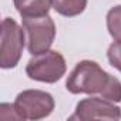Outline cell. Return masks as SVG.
Instances as JSON below:
<instances>
[{
    "label": "cell",
    "instance_id": "obj_1",
    "mask_svg": "<svg viewBox=\"0 0 121 121\" xmlns=\"http://www.w3.org/2000/svg\"><path fill=\"white\" fill-rule=\"evenodd\" d=\"M66 88L71 94L100 95L112 103L121 101V81L91 60H83L76 64L67 77Z\"/></svg>",
    "mask_w": 121,
    "mask_h": 121
},
{
    "label": "cell",
    "instance_id": "obj_2",
    "mask_svg": "<svg viewBox=\"0 0 121 121\" xmlns=\"http://www.w3.org/2000/svg\"><path fill=\"white\" fill-rule=\"evenodd\" d=\"M67 71V64L61 53L56 50H47L40 54H34L26 66V74L30 80L54 84Z\"/></svg>",
    "mask_w": 121,
    "mask_h": 121
},
{
    "label": "cell",
    "instance_id": "obj_3",
    "mask_svg": "<svg viewBox=\"0 0 121 121\" xmlns=\"http://www.w3.org/2000/svg\"><path fill=\"white\" fill-rule=\"evenodd\" d=\"M24 29L10 17L2 22V43H0V67L7 70L14 69L23 54L24 48Z\"/></svg>",
    "mask_w": 121,
    "mask_h": 121
},
{
    "label": "cell",
    "instance_id": "obj_4",
    "mask_svg": "<svg viewBox=\"0 0 121 121\" xmlns=\"http://www.w3.org/2000/svg\"><path fill=\"white\" fill-rule=\"evenodd\" d=\"M54 98L50 93L43 90H24L17 94L14 108L20 120H43L54 110Z\"/></svg>",
    "mask_w": 121,
    "mask_h": 121
},
{
    "label": "cell",
    "instance_id": "obj_5",
    "mask_svg": "<svg viewBox=\"0 0 121 121\" xmlns=\"http://www.w3.org/2000/svg\"><path fill=\"white\" fill-rule=\"evenodd\" d=\"M23 29L27 34V50L31 56L50 50L56 39V24L48 14L23 19Z\"/></svg>",
    "mask_w": 121,
    "mask_h": 121
},
{
    "label": "cell",
    "instance_id": "obj_6",
    "mask_svg": "<svg viewBox=\"0 0 121 121\" xmlns=\"http://www.w3.org/2000/svg\"><path fill=\"white\" fill-rule=\"evenodd\" d=\"M70 120L90 121V120H121V108L112 101L103 97H88L76 105L74 114Z\"/></svg>",
    "mask_w": 121,
    "mask_h": 121
},
{
    "label": "cell",
    "instance_id": "obj_7",
    "mask_svg": "<svg viewBox=\"0 0 121 121\" xmlns=\"http://www.w3.org/2000/svg\"><path fill=\"white\" fill-rule=\"evenodd\" d=\"M13 3L23 19L47 16L53 7L51 0H13Z\"/></svg>",
    "mask_w": 121,
    "mask_h": 121
},
{
    "label": "cell",
    "instance_id": "obj_8",
    "mask_svg": "<svg viewBox=\"0 0 121 121\" xmlns=\"http://www.w3.org/2000/svg\"><path fill=\"white\" fill-rule=\"evenodd\" d=\"M53 9L64 17H76L87 7V0H51Z\"/></svg>",
    "mask_w": 121,
    "mask_h": 121
},
{
    "label": "cell",
    "instance_id": "obj_9",
    "mask_svg": "<svg viewBox=\"0 0 121 121\" xmlns=\"http://www.w3.org/2000/svg\"><path fill=\"white\" fill-rule=\"evenodd\" d=\"M107 30L115 41H121V4L108 10Z\"/></svg>",
    "mask_w": 121,
    "mask_h": 121
},
{
    "label": "cell",
    "instance_id": "obj_10",
    "mask_svg": "<svg viewBox=\"0 0 121 121\" xmlns=\"http://www.w3.org/2000/svg\"><path fill=\"white\" fill-rule=\"evenodd\" d=\"M107 58L110 64L121 71V41H114L107 50Z\"/></svg>",
    "mask_w": 121,
    "mask_h": 121
}]
</instances>
